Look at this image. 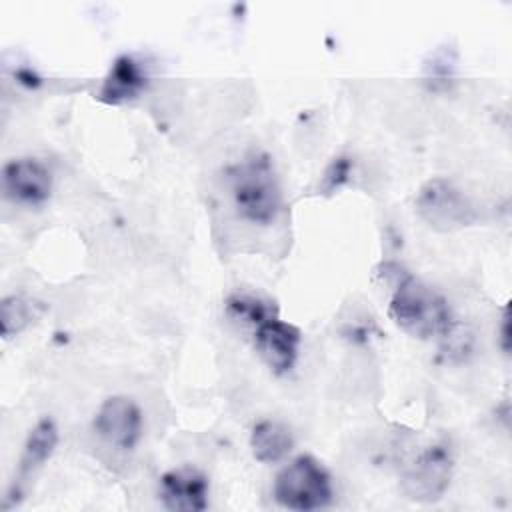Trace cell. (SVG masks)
Segmentation results:
<instances>
[{"label": "cell", "instance_id": "1", "mask_svg": "<svg viewBox=\"0 0 512 512\" xmlns=\"http://www.w3.org/2000/svg\"><path fill=\"white\" fill-rule=\"evenodd\" d=\"M382 274L394 282L388 314L410 336L420 340L448 336L454 326L446 298L412 276L396 262L382 264Z\"/></svg>", "mask_w": 512, "mask_h": 512}, {"label": "cell", "instance_id": "2", "mask_svg": "<svg viewBox=\"0 0 512 512\" xmlns=\"http://www.w3.org/2000/svg\"><path fill=\"white\" fill-rule=\"evenodd\" d=\"M232 200L238 214L254 224H270L282 202L274 164L266 152H254L228 170Z\"/></svg>", "mask_w": 512, "mask_h": 512}, {"label": "cell", "instance_id": "3", "mask_svg": "<svg viewBox=\"0 0 512 512\" xmlns=\"http://www.w3.org/2000/svg\"><path fill=\"white\" fill-rule=\"evenodd\" d=\"M274 498L288 510L326 508L334 498L332 476L320 460L310 454L296 456L274 480Z\"/></svg>", "mask_w": 512, "mask_h": 512}, {"label": "cell", "instance_id": "4", "mask_svg": "<svg viewBox=\"0 0 512 512\" xmlns=\"http://www.w3.org/2000/svg\"><path fill=\"white\" fill-rule=\"evenodd\" d=\"M452 478V454L442 442L422 448L402 470V492L416 502L442 498Z\"/></svg>", "mask_w": 512, "mask_h": 512}, {"label": "cell", "instance_id": "5", "mask_svg": "<svg viewBox=\"0 0 512 512\" xmlns=\"http://www.w3.org/2000/svg\"><path fill=\"white\" fill-rule=\"evenodd\" d=\"M416 210L424 222L444 232L470 226L476 220L470 200L446 178H432L420 188Z\"/></svg>", "mask_w": 512, "mask_h": 512}, {"label": "cell", "instance_id": "6", "mask_svg": "<svg viewBox=\"0 0 512 512\" xmlns=\"http://www.w3.org/2000/svg\"><path fill=\"white\" fill-rule=\"evenodd\" d=\"M94 430L108 444L120 450H132L142 434V412L132 398L110 396L94 416Z\"/></svg>", "mask_w": 512, "mask_h": 512}, {"label": "cell", "instance_id": "7", "mask_svg": "<svg viewBox=\"0 0 512 512\" xmlns=\"http://www.w3.org/2000/svg\"><path fill=\"white\" fill-rule=\"evenodd\" d=\"M300 342L302 334L298 326L280 320L278 314L254 326L256 350L276 374H286L288 370H292L298 358Z\"/></svg>", "mask_w": 512, "mask_h": 512}, {"label": "cell", "instance_id": "8", "mask_svg": "<svg viewBox=\"0 0 512 512\" xmlns=\"http://www.w3.org/2000/svg\"><path fill=\"white\" fill-rule=\"evenodd\" d=\"M2 188L14 202L40 206L50 196L52 174L36 158H14L2 168Z\"/></svg>", "mask_w": 512, "mask_h": 512}, {"label": "cell", "instance_id": "9", "mask_svg": "<svg viewBox=\"0 0 512 512\" xmlns=\"http://www.w3.org/2000/svg\"><path fill=\"white\" fill-rule=\"evenodd\" d=\"M58 444V426L52 418L44 416L40 418L34 428L28 432V438L24 442V450L18 462V476L12 480L8 494L4 496L2 508L8 510L16 506L22 498V484L54 454Z\"/></svg>", "mask_w": 512, "mask_h": 512}, {"label": "cell", "instance_id": "10", "mask_svg": "<svg viewBox=\"0 0 512 512\" xmlns=\"http://www.w3.org/2000/svg\"><path fill=\"white\" fill-rule=\"evenodd\" d=\"M208 488V478L192 466L174 468L160 478L162 504L174 512L206 510Z\"/></svg>", "mask_w": 512, "mask_h": 512}, {"label": "cell", "instance_id": "11", "mask_svg": "<svg viewBox=\"0 0 512 512\" xmlns=\"http://www.w3.org/2000/svg\"><path fill=\"white\" fill-rule=\"evenodd\" d=\"M146 86V72L134 56H118L100 88V100L108 104H120L136 98Z\"/></svg>", "mask_w": 512, "mask_h": 512}, {"label": "cell", "instance_id": "12", "mask_svg": "<svg viewBox=\"0 0 512 512\" xmlns=\"http://www.w3.org/2000/svg\"><path fill=\"white\" fill-rule=\"evenodd\" d=\"M250 448L258 462L274 464L290 454L294 436L288 426L276 420H260L250 434Z\"/></svg>", "mask_w": 512, "mask_h": 512}, {"label": "cell", "instance_id": "13", "mask_svg": "<svg viewBox=\"0 0 512 512\" xmlns=\"http://www.w3.org/2000/svg\"><path fill=\"white\" fill-rule=\"evenodd\" d=\"M44 306L36 300H30L20 294L6 296L0 304V324H2V336L8 340L16 334H20L30 322H34L42 314Z\"/></svg>", "mask_w": 512, "mask_h": 512}, {"label": "cell", "instance_id": "14", "mask_svg": "<svg viewBox=\"0 0 512 512\" xmlns=\"http://www.w3.org/2000/svg\"><path fill=\"white\" fill-rule=\"evenodd\" d=\"M226 308L234 318H240L254 326L276 314L274 306H270L268 302H262L260 298H254L250 294H232L226 302Z\"/></svg>", "mask_w": 512, "mask_h": 512}, {"label": "cell", "instance_id": "15", "mask_svg": "<svg viewBox=\"0 0 512 512\" xmlns=\"http://www.w3.org/2000/svg\"><path fill=\"white\" fill-rule=\"evenodd\" d=\"M350 170H352V162L348 156H338L332 160V164L326 168L324 176H322V184H320V190L330 194L334 190H338L350 176Z\"/></svg>", "mask_w": 512, "mask_h": 512}, {"label": "cell", "instance_id": "16", "mask_svg": "<svg viewBox=\"0 0 512 512\" xmlns=\"http://www.w3.org/2000/svg\"><path fill=\"white\" fill-rule=\"evenodd\" d=\"M502 348L504 352H508V312H504L502 318Z\"/></svg>", "mask_w": 512, "mask_h": 512}]
</instances>
